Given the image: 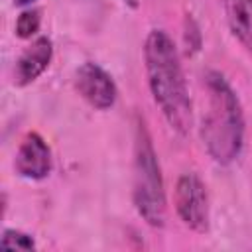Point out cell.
Here are the masks:
<instances>
[{"label": "cell", "mask_w": 252, "mask_h": 252, "mask_svg": "<svg viewBox=\"0 0 252 252\" xmlns=\"http://www.w3.org/2000/svg\"><path fill=\"white\" fill-rule=\"evenodd\" d=\"M207 110L201 122V140L207 154L219 165H230L238 159L244 148L246 120L242 102L219 71L205 75Z\"/></svg>", "instance_id": "cell-2"}, {"label": "cell", "mask_w": 252, "mask_h": 252, "mask_svg": "<svg viewBox=\"0 0 252 252\" xmlns=\"http://www.w3.org/2000/svg\"><path fill=\"white\" fill-rule=\"evenodd\" d=\"M144 67L154 102L179 136L193 126V104L181 67L179 51L165 30H152L144 41Z\"/></svg>", "instance_id": "cell-1"}, {"label": "cell", "mask_w": 252, "mask_h": 252, "mask_svg": "<svg viewBox=\"0 0 252 252\" xmlns=\"http://www.w3.org/2000/svg\"><path fill=\"white\" fill-rule=\"evenodd\" d=\"M222 10L232 37L252 51V0H222Z\"/></svg>", "instance_id": "cell-8"}, {"label": "cell", "mask_w": 252, "mask_h": 252, "mask_svg": "<svg viewBox=\"0 0 252 252\" xmlns=\"http://www.w3.org/2000/svg\"><path fill=\"white\" fill-rule=\"evenodd\" d=\"M75 89L81 94V98L96 110H108L110 106H114L118 96V89L110 73L93 61H85L77 67Z\"/></svg>", "instance_id": "cell-5"}, {"label": "cell", "mask_w": 252, "mask_h": 252, "mask_svg": "<svg viewBox=\"0 0 252 252\" xmlns=\"http://www.w3.org/2000/svg\"><path fill=\"white\" fill-rule=\"evenodd\" d=\"M132 201L146 224L161 228L165 224L167 201L161 165L152 144V136L142 118L134 130V161H132Z\"/></svg>", "instance_id": "cell-3"}, {"label": "cell", "mask_w": 252, "mask_h": 252, "mask_svg": "<svg viewBox=\"0 0 252 252\" xmlns=\"http://www.w3.org/2000/svg\"><path fill=\"white\" fill-rule=\"evenodd\" d=\"M183 39H185L187 53H197L201 49V32L197 22L189 14L185 16V22H183Z\"/></svg>", "instance_id": "cell-11"}, {"label": "cell", "mask_w": 252, "mask_h": 252, "mask_svg": "<svg viewBox=\"0 0 252 252\" xmlns=\"http://www.w3.org/2000/svg\"><path fill=\"white\" fill-rule=\"evenodd\" d=\"M35 0H14V4L16 6H32Z\"/></svg>", "instance_id": "cell-12"}, {"label": "cell", "mask_w": 252, "mask_h": 252, "mask_svg": "<svg viewBox=\"0 0 252 252\" xmlns=\"http://www.w3.org/2000/svg\"><path fill=\"white\" fill-rule=\"evenodd\" d=\"M39 26H41V12L37 8H28L20 12V16L16 18V35L20 39H30L32 35L37 33Z\"/></svg>", "instance_id": "cell-9"}, {"label": "cell", "mask_w": 252, "mask_h": 252, "mask_svg": "<svg viewBox=\"0 0 252 252\" xmlns=\"http://www.w3.org/2000/svg\"><path fill=\"white\" fill-rule=\"evenodd\" d=\"M51 167H53V159L47 142L37 132L26 134L14 158L16 173L24 179L39 181L51 173Z\"/></svg>", "instance_id": "cell-6"}, {"label": "cell", "mask_w": 252, "mask_h": 252, "mask_svg": "<svg viewBox=\"0 0 252 252\" xmlns=\"http://www.w3.org/2000/svg\"><path fill=\"white\" fill-rule=\"evenodd\" d=\"M173 205L177 217L187 228L199 234H205L209 230L211 224L209 193L203 179L197 173L187 171L179 175L173 191Z\"/></svg>", "instance_id": "cell-4"}, {"label": "cell", "mask_w": 252, "mask_h": 252, "mask_svg": "<svg viewBox=\"0 0 252 252\" xmlns=\"http://www.w3.org/2000/svg\"><path fill=\"white\" fill-rule=\"evenodd\" d=\"M0 246L4 250H33L35 240L32 234L16 230V228H4L0 236Z\"/></svg>", "instance_id": "cell-10"}, {"label": "cell", "mask_w": 252, "mask_h": 252, "mask_svg": "<svg viewBox=\"0 0 252 252\" xmlns=\"http://www.w3.org/2000/svg\"><path fill=\"white\" fill-rule=\"evenodd\" d=\"M51 59H53V43H51V39L45 37V35L37 37L16 59V65H14V85L16 87L32 85L39 75H43V71L49 67Z\"/></svg>", "instance_id": "cell-7"}]
</instances>
